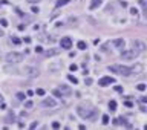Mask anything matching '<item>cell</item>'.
Wrapping results in <instances>:
<instances>
[{
  "instance_id": "obj_1",
  "label": "cell",
  "mask_w": 147,
  "mask_h": 130,
  "mask_svg": "<svg viewBox=\"0 0 147 130\" xmlns=\"http://www.w3.org/2000/svg\"><path fill=\"white\" fill-rule=\"evenodd\" d=\"M77 113L83 118V119H87V121H94L98 115V110L97 109H84V107H77Z\"/></svg>"
},
{
  "instance_id": "obj_2",
  "label": "cell",
  "mask_w": 147,
  "mask_h": 130,
  "mask_svg": "<svg viewBox=\"0 0 147 130\" xmlns=\"http://www.w3.org/2000/svg\"><path fill=\"white\" fill-rule=\"evenodd\" d=\"M109 70L118 74V75H123V77H129L130 74H132V69H130V67L121 66V64H112V66H109Z\"/></svg>"
},
{
  "instance_id": "obj_3",
  "label": "cell",
  "mask_w": 147,
  "mask_h": 130,
  "mask_svg": "<svg viewBox=\"0 0 147 130\" xmlns=\"http://www.w3.org/2000/svg\"><path fill=\"white\" fill-rule=\"evenodd\" d=\"M25 58V54H22V52H9L8 55H6V61L8 63H20V61Z\"/></svg>"
},
{
  "instance_id": "obj_4",
  "label": "cell",
  "mask_w": 147,
  "mask_h": 130,
  "mask_svg": "<svg viewBox=\"0 0 147 130\" xmlns=\"http://www.w3.org/2000/svg\"><path fill=\"white\" fill-rule=\"evenodd\" d=\"M138 57V52L135 49H127V51H123L121 52V58L123 60H135Z\"/></svg>"
},
{
  "instance_id": "obj_5",
  "label": "cell",
  "mask_w": 147,
  "mask_h": 130,
  "mask_svg": "<svg viewBox=\"0 0 147 130\" xmlns=\"http://www.w3.org/2000/svg\"><path fill=\"white\" fill-rule=\"evenodd\" d=\"M20 74H23V75H28V77H37L38 75V70L32 67V66H25Z\"/></svg>"
},
{
  "instance_id": "obj_6",
  "label": "cell",
  "mask_w": 147,
  "mask_h": 130,
  "mask_svg": "<svg viewBox=\"0 0 147 130\" xmlns=\"http://www.w3.org/2000/svg\"><path fill=\"white\" fill-rule=\"evenodd\" d=\"M132 46H133V49L138 52V54L146 51V44H144V41H141V40H133V41H132Z\"/></svg>"
},
{
  "instance_id": "obj_7",
  "label": "cell",
  "mask_w": 147,
  "mask_h": 130,
  "mask_svg": "<svg viewBox=\"0 0 147 130\" xmlns=\"http://www.w3.org/2000/svg\"><path fill=\"white\" fill-rule=\"evenodd\" d=\"M113 83H115V78L113 77H103L98 80V84L101 87H106V86H109V84H113Z\"/></svg>"
},
{
  "instance_id": "obj_8",
  "label": "cell",
  "mask_w": 147,
  "mask_h": 130,
  "mask_svg": "<svg viewBox=\"0 0 147 130\" xmlns=\"http://www.w3.org/2000/svg\"><path fill=\"white\" fill-rule=\"evenodd\" d=\"M60 46H61V49H70L72 48V40L69 37H63L60 40Z\"/></svg>"
},
{
  "instance_id": "obj_9",
  "label": "cell",
  "mask_w": 147,
  "mask_h": 130,
  "mask_svg": "<svg viewBox=\"0 0 147 130\" xmlns=\"http://www.w3.org/2000/svg\"><path fill=\"white\" fill-rule=\"evenodd\" d=\"M42 104H43L44 107H55V106H57V101H55L54 98H51V96H49V98H44Z\"/></svg>"
},
{
  "instance_id": "obj_10",
  "label": "cell",
  "mask_w": 147,
  "mask_h": 130,
  "mask_svg": "<svg viewBox=\"0 0 147 130\" xmlns=\"http://www.w3.org/2000/svg\"><path fill=\"white\" fill-rule=\"evenodd\" d=\"M113 124H115V126H126V127H132L130 124H127V122H126V119H124L123 116L115 118V119H113Z\"/></svg>"
},
{
  "instance_id": "obj_11",
  "label": "cell",
  "mask_w": 147,
  "mask_h": 130,
  "mask_svg": "<svg viewBox=\"0 0 147 130\" xmlns=\"http://www.w3.org/2000/svg\"><path fill=\"white\" fill-rule=\"evenodd\" d=\"M14 121H16V113L12 112V110H9L8 115H6V118H5V122H8V124H12Z\"/></svg>"
},
{
  "instance_id": "obj_12",
  "label": "cell",
  "mask_w": 147,
  "mask_h": 130,
  "mask_svg": "<svg viewBox=\"0 0 147 130\" xmlns=\"http://www.w3.org/2000/svg\"><path fill=\"white\" fill-rule=\"evenodd\" d=\"M58 90H60L63 95H70V93H72V89H70L69 86H66V84H61Z\"/></svg>"
},
{
  "instance_id": "obj_13",
  "label": "cell",
  "mask_w": 147,
  "mask_h": 130,
  "mask_svg": "<svg viewBox=\"0 0 147 130\" xmlns=\"http://www.w3.org/2000/svg\"><path fill=\"white\" fill-rule=\"evenodd\" d=\"M3 70H5V72H8V74H18V69L16 67V66H5Z\"/></svg>"
},
{
  "instance_id": "obj_14",
  "label": "cell",
  "mask_w": 147,
  "mask_h": 130,
  "mask_svg": "<svg viewBox=\"0 0 147 130\" xmlns=\"http://www.w3.org/2000/svg\"><path fill=\"white\" fill-rule=\"evenodd\" d=\"M113 46L118 48V49H123V48H124V40H123V38H116V40H113Z\"/></svg>"
},
{
  "instance_id": "obj_15",
  "label": "cell",
  "mask_w": 147,
  "mask_h": 130,
  "mask_svg": "<svg viewBox=\"0 0 147 130\" xmlns=\"http://www.w3.org/2000/svg\"><path fill=\"white\" fill-rule=\"evenodd\" d=\"M101 3H103V0H92V2H90V9L98 8V6H100Z\"/></svg>"
},
{
  "instance_id": "obj_16",
  "label": "cell",
  "mask_w": 147,
  "mask_h": 130,
  "mask_svg": "<svg viewBox=\"0 0 147 130\" xmlns=\"http://www.w3.org/2000/svg\"><path fill=\"white\" fill-rule=\"evenodd\" d=\"M58 54H60V49H49V51L46 52L48 57H54V55H58Z\"/></svg>"
},
{
  "instance_id": "obj_17",
  "label": "cell",
  "mask_w": 147,
  "mask_h": 130,
  "mask_svg": "<svg viewBox=\"0 0 147 130\" xmlns=\"http://www.w3.org/2000/svg\"><path fill=\"white\" fill-rule=\"evenodd\" d=\"M77 46H78V49H80V51H84V49L87 48L84 41H78V43H77Z\"/></svg>"
},
{
  "instance_id": "obj_18",
  "label": "cell",
  "mask_w": 147,
  "mask_h": 130,
  "mask_svg": "<svg viewBox=\"0 0 147 130\" xmlns=\"http://www.w3.org/2000/svg\"><path fill=\"white\" fill-rule=\"evenodd\" d=\"M58 67H61L60 63H58V64H49V70H52V72H55V70L58 69Z\"/></svg>"
},
{
  "instance_id": "obj_19",
  "label": "cell",
  "mask_w": 147,
  "mask_h": 130,
  "mask_svg": "<svg viewBox=\"0 0 147 130\" xmlns=\"http://www.w3.org/2000/svg\"><path fill=\"white\" fill-rule=\"evenodd\" d=\"M69 2H70V0H58L55 6H57V8H60V6H63V5H66V3H69Z\"/></svg>"
},
{
  "instance_id": "obj_20",
  "label": "cell",
  "mask_w": 147,
  "mask_h": 130,
  "mask_svg": "<svg viewBox=\"0 0 147 130\" xmlns=\"http://www.w3.org/2000/svg\"><path fill=\"white\" fill-rule=\"evenodd\" d=\"M109 109H110L112 112H113V110H116V101H113V100H112V101L109 103Z\"/></svg>"
},
{
  "instance_id": "obj_21",
  "label": "cell",
  "mask_w": 147,
  "mask_h": 130,
  "mask_svg": "<svg viewBox=\"0 0 147 130\" xmlns=\"http://www.w3.org/2000/svg\"><path fill=\"white\" fill-rule=\"evenodd\" d=\"M68 80H69L70 83H74V84H77V83H78V80L74 77V75H68Z\"/></svg>"
},
{
  "instance_id": "obj_22",
  "label": "cell",
  "mask_w": 147,
  "mask_h": 130,
  "mask_svg": "<svg viewBox=\"0 0 147 130\" xmlns=\"http://www.w3.org/2000/svg\"><path fill=\"white\" fill-rule=\"evenodd\" d=\"M16 96H17V100H18V101H25V93H22V92H18V93H17V95H16Z\"/></svg>"
},
{
  "instance_id": "obj_23",
  "label": "cell",
  "mask_w": 147,
  "mask_h": 130,
  "mask_svg": "<svg viewBox=\"0 0 147 130\" xmlns=\"http://www.w3.org/2000/svg\"><path fill=\"white\" fill-rule=\"evenodd\" d=\"M0 25L3 26V28H6L9 23H8V20H6V18H0Z\"/></svg>"
},
{
  "instance_id": "obj_24",
  "label": "cell",
  "mask_w": 147,
  "mask_h": 130,
  "mask_svg": "<svg viewBox=\"0 0 147 130\" xmlns=\"http://www.w3.org/2000/svg\"><path fill=\"white\" fill-rule=\"evenodd\" d=\"M11 41H12V43H14V44H20V43H22L18 37H12V38H11Z\"/></svg>"
},
{
  "instance_id": "obj_25",
  "label": "cell",
  "mask_w": 147,
  "mask_h": 130,
  "mask_svg": "<svg viewBox=\"0 0 147 130\" xmlns=\"http://www.w3.org/2000/svg\"><path fill=\"white\" fill-rule=\"evenodd\" d=\"M52 93H54V95H55V96H58V98H61V96H64V95H63V93H61V92H60V90H58V89H55V90H54Z\"/></svg>"
},
{
  "instance_id": "obj_26",
  "label": "cell",
  "mask_w": 147,
  "mask_h": 130,
  "mask_svg": "<svg viewBox=\"0 0 147 130\" xmlns=\"http://www.w3.org/2000/svg\"><path fill=\"white\" fill-rule=\"evenodd\" d=\"M136 89H138V90H141V92H144V90H146V84H143V83H141V84H138V86H136Z\"/></svg>"
},
{
  "instance_id": "obj_27",
  "label": "cell",
  "mask_w": 147,
  "mask_h": 130,
  "mask_svg": "<svg viewBox=\"0 0 147 130\" xmlns=\"http://www.w3.org/2000/svg\"><path fill=\"white\" fill-rule=\"evenodd\" d=\"M139 5H141V8H143V11H146V0H139Z\"/></svg>"
},
{
  "instance_id": "obj_28",
  "label": "cell",
  "mask_w": 147,
  "mask_h": 130,
  "mask_svg": "<svg viewBox=\"0 0 147 130\" xmlns=\"http://www.w3.org/2000/svg\"><path fill=\"white\" fill-rule=\"evenodd\" d=\"M109 121H110L109 116H107V115H103V124H109Z\"/></svg>"
},
{
  "instance_id": "obj_29",
  "label": "cell",
  "mask_w": 147,
  "mask_h": 130,
  "mask_svg": "<svg viewBox=\"0 0 147 130\" xmlns=\"http://www.w3.org/2000/svg\"><path fill=\"white\" fill-rule=\"evenodd\" d=\"M32 106H34V104H32V101H26V103H25V107H26V109H31Z\"/></svg>"
},
{
  "instance_id": "obj_30",
  "label": "cell",
  "mask_w": 147,
  "mask_h": 130,
  "mask_svg": "<svg viewBox=\"0 0 147 130\" xmlns=\"http://www.w3.org/2000/svg\"><path fill=\"white\" fill-rule=\"evenodd\" d=\"M69 69L72 70V72H75V70L78 69V66H77V64H70V67H69Z\"/></svg>"
},
{
  "instance_id": "obj_31",
  "label": "cell",
  "mask_w": 147,
  "mask_h": 130,
  "mask_svg": "<svg viewBox=\"0 0 147 130\" xmlns=\"http://www.w3.org/2000/svg\"><path fill=\"white\" fill-rule=\"evenodd\" d=\"M35 93H37V95H44V90H43V89H37Z\"/></svg>"
},
{
  "instance_id": "obj_32",
  "label": "cell",
  "mask_w": 147,
  "mask_h": 130,
  "mask_svg": "<svg viewBox=\"0 0 147 130\" xmlns=\"http://www.w3.org/2000/svg\"><path fill=\"white\" fill-rule=\"evenodd\" d=\"M60 127V122H52V129H58Z\"/></svg>"
},
{
  "instance_id": "obj_33",
  "label": "cell",
  "mask_w": 147,
  "mask_h": 130,
  "mask_svg": "<svg viewBox=\"0 0 147 130\" xmlns=\"http://www.w3.org/2000/svg\"><path fill=\"white\" fill-rule=\"evenodd\" d=\"M136 12H138V11H136L135 8H132V9H130V14H132V15H136Z\"/></svg>"
},
{
  "instance_id": "obj_34",
  "label": "cell",
  "mask_w": 147,
  "mask_h": 130,
  "mask_svg": "<svg viewBox=\"0 0 147 130\" xmlns=\"http://www.w3.org/2000/svg\"><path fill=\"white\" fill-rule=\"evenodd\" d=\"M31 11H32V12H34V14H37V12H38V11H40V9L37 8V6H32V9H31Z\"/></svg>"
},
{
  "instance_id": "obj_35",
  "label": "cell",
  "mask_w": 147,
  "mask_h": 130,
  "mask_svg": "<svg viewBox=\"0 0 147 130\" xmlns=\"http://www.w3.org/2000/svg\"><path fill=\"white\" fill-rule=\"evenodd\" d=\"M37 127H38V122H32L31 124V129H37Z\"/></svg>"
},
{
  "instance_id": "obj_36",
  "label": "cell",
  "mask_w": 147,
  "mask_h": 130,
  "mask_svg": "<svg viewBox=\"0 0 147 130\" xmlns=\"http://www.w3.org/2000/svg\"><path fill=\"white\" fill-rule=\"evenodd\" d=\"M35 52H43V48H42V46H37V48H35Z\"/></svg>"
},
{
  "instance_id": "obj_37",
  "label": "cell",
  "mask_w": 147,
  "mask_h": 130,
  "mask_svg": "<svg viewBox=\"0 0 147 130\" xmlns=\"http://www.w3.org/2000/svg\"><path fill=\"white\" fill-rule=\"evenodd\" d=\"M115 90H116V92H123V87L121 86H116V87H115Z\"/></svg>"
},
{
  "instance_id": "obj_38",
  "label": "cell",
  "mask_w": 147,
  "mask_h": 130,
  "mask_svg": "<svg viewBox=\"0 0 147 130\" xmlns=\"http://www.w3.org/2000/svg\"><path fill=\"white\" fill-rule=\"evenodd\" d=\"M139 109H141V112H144V113H146V112H147V109H146V106H141V107H139Z\"/></svg>"
},
{
  "instance_id": "obj_39",
  "label": "cell",
  "mask_w": 147,
  "mask_h": 130,
  "mask_svg": "<svg viewBox=\"0 0 147 130\" xmlns=\"http://www.w3.org/2000/svg\"><path fill=\"white\" fill-rule=\"evenodd\" d=\"M86 84H92V78H86Z\"/></svg>"
},
{
  "instance_id": "obj_40",
  "label": "cell",
  "mask_w": 147,
  "mask_h": 130,
  "mask_svg": "<svg viewBox=\"0 0 147 130\" xmlns=\"http://www.w3.org/2000/svg\"><path fill=\"white\" fill-rule=\"evenodd\" d=\"M28 2H29V3H38L40 0H28Z\"/></svg>"
},
{
  "instance_id": "obj_41",
  "label": "cell",
  "mask_w": 147,
  "mask_h": 130,
  "mask_svg": "<svg viewBox=\"0 0 147 130\" xmlns=\"http://www.w3.org/2000/svg\"><path fill=\"white\" fill-rule=\"evenodd\" d=\"M0 103H3V95L0 93Z\"/></svg>"
},
{
  "instance_id": "obj_42",
  "label": "cell",
  "mask_w": 147,
  "mask_h": 130,
  "mask_svg": "<svg viewBox=\"0 0 147 130\" xmlns=\"http://www.w3.org/2000/svg\"><path fill=\"white\" fill-rule=\"evenodd\" d=\"M2 35H3V31H2V29H0V37H2Z\"/></svg>"
}]
</instances>
